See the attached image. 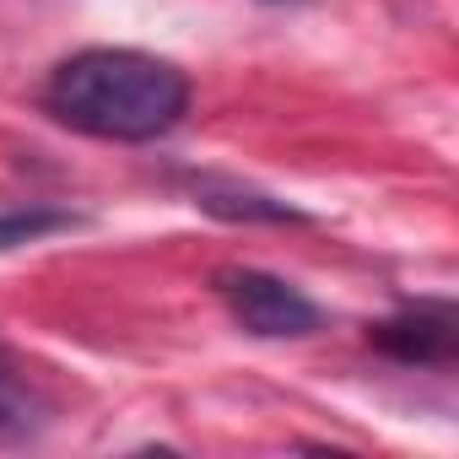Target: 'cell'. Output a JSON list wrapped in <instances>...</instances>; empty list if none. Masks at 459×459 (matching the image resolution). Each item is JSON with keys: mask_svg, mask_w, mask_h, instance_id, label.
Returning a JSON list of instances; mask_svg holds the SVG:
<instances>
[{"mask_svg": "<svg viewBox=\"0 0 459 459\" xmlns=\"http://www.w3.org/2000/svg\"><path fill=\"white\" fill-rule=\"evenodd\" d=\"M0 351H6V346H0Z\"/></svg>", "mask_w": 459, "mask_h": 459, "instance_id": "ba28073f", "label": "cell"}, {"mask_svg": "<svg viewBox=\"0 0 459 459\" xmlns=\"http://www.w3.org/2000/svg\"><path fill=\"white\" fill-rule=\"evenodd\" d=\"M189 200L216 221H244V227H303L308 221L303 205H292L271 189H255L244 178H216V173L189 178Z\"/></svg>", "mask_w": 459, "mask_h": 459, "instance_id": "277c9868", "label": "cell"}, {"mask_svg": "<svg viewBox=\"0 0 459 459\" xmlns=\"http://www.w3.org/2000/svg\"><path fill=\"white\" fill-rule=\"evenodd\" d=\"M39 103L55 125H65L76 135L146 146L184 125L195 87H189L184 65H173L162 55L125 49V44H92V49L65 55L49 71Z\"/></svg>", "mask_w": 459, "mask_h": 459, "instance_id": "6da1fadb", "label": "cell"}, {"mask_svg": "<svg viewBox=\"0 0 459 459\" xmlns=\"http://www.w3.org/2000/svg\"><path fill=\"white\" fill-rule=\"evenodd\" d=\"M211 292L233 314V325L249 330L255 341H308V335L325 330V308L303 287H292L287 276L255 271V265L211 271Z\"/></svg>", "mask_w": 459, "mask_h": 459, "instance_id": "7a4b0ae2", "label": "cell"}, {"mask_svg": "<svg viewBox=\"0 0 459 459\" xmlns=\"http://www.w3.org/2000/svg\"><path fill=\"white\" fill-rule=\"evenodd\" d=\"M71 227H82V216L71 205H49V200L6 205V211H0V255L28 249V244H44L55 233H71Z\"/></svg>", "mask_w": 459, "mask_h": 459, "instance_id": "8992f818", "label": "cell"}, {"mask_svg": "<svg viewBox=\"0 0 459 459\" xmlns=\"http://www.w3.org/2000/svg\"><path fill=\"white\" fill-rule=\"evenodd\" d=\"M265 6H308V0H265Z\"/></svg>", "mask_w": 459, "mask_h": 459, "instance_id": "52a82bcc", "label": "cell"}, {"mask_svg": "<svg viewBox=\"0 0 459 459\" xmlns=\"http://www.w3.org/2000/svg\"><path fill=\"white\" fill-rule=\"evenodd\" d=\"M44 427H49V400L6 362V351H0V443L39 437Z\"/></svg>", "mask_w": 459, "mask_h": 459, "instance_id": "5b68a950", "label": "cell"}, {"mask_svg": "<svg viewBox=\"0 0 459 459\" xmlns=\"http://www.w3.org/2000/svg\"><path fill=\"white\" fill-rule=\"evenodd\" d=\"M454 341H459V308L448 298H416L400 303L389 319L368 325V346L400 368H448Z\"/></svg>", "mask_w": 459, "mask_h": 459, "instance_id": "3957f363", "label": "cell"}]
</instances>
